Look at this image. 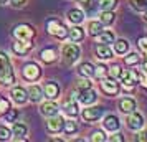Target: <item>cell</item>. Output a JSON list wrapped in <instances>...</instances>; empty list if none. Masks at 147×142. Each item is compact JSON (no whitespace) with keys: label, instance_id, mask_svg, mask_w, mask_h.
I'll use <instances>...</instances> for the list:
<instances>
[{"label":"cell","instance_id":"44dd1931","mask_svg":"<svg viewBox=\"0 0 147 142\" xmlns=\"http://www.w3.org/2000/svg\"><path fill=\"white\" fill-rule=\"evenodd\" d=\"M114 51L117 55H126L129 51V41L124 40V38L114 40Z\"/></svg>","mask_w":147,"mask_h":142},{"label":"cell","instance_id":"e0dca14e","mask_svg":"<svg viewBox=\"0 0 147 142\" xmlns=\"http://www.w3.org/2000/svg\"><path fill=\"white\" fill-rule=\"evenodd\" d=\"M32 48H33V43H32L30 40H18L13 45L15 53H18V55H25L27 51H30Z\"/></svg>","mask_w":147,"mask_h":142},{"label":"cell","instance_id":"9c48e42d","mask_svg":"<svg viewBox=\"0 0 147 142\" xmlns=\"http://www.w3.org/2000/svg\"><path fill=\"white\" fill-rule=\"evenodd\" d=\"M76 98H78V101H80L81 104L89 106V104H93V102L96 101L98 94H96V91H94L93 88H88V89H80V96H76Z\"/></svg>","mask_w":147,"mask_h":142},{"label":"cell","instance_id":"7a4b0ae2","mask_svg":"<svg viewBox=\"0 0 147 142\" xmlns=\"http://www.w3.org/2000/svg\"><path fill=\"white\" fill-rule=\"evenodd\" d=\"M126 124H127V129H131V131H134V132H139V131L144 129L146 121H144V116L140 114V112L132 111V112H129V117H127Z\"/></svg>","mask_w":147,"mask_h":142},{"label":"cell","instance_id":"60d3db41","mask_svg":"<svg viewBox=\"0 0 147 142\" xmlns=\"http://www.w3.org/2000/svg\"><path fill=\"white\" fill-rule=\"evenodd\" d=\"M15 117H17V111H13V109L10 111V109H8L7 114H5V119H7L8 122H12V121H15Z\"/></svg>","mask_w":147,"mask_h":142},{"label":"cell","instance_id":"8fae6325","mask_svg":"<svg viewBox=\"0 0 147 142\" xmlns=\"http://www.w3.org/2000/svg\"><path fill=\"white\" fill-rule=\"evenodd\" d=\"M121 81L124 84V88L126 89H132L136 84H137V79H136V75H134V69H126V71H122L121 73Z\"/></svg>","mask_w":147,"mask_h":142},{"label":"cell","instance_id":"4dcf8cb0","mask_svg":"<svg viewBox=\"0 0 147 142\" xmlns=\"http://www.w3.org/2000/svg\"><path fill=\"white\" fill-rule=\"evenodd\" d=\"M117 5V0H98V7L101 10H114Z\"/></svg>","mask_w":147,"mask_h":142},{"label":"cell","instance_id":"ab89813d","mask_svg":"<svg viewBox=\"0 0 147 142\" xmlns=\"http://www.w3.org/2000/svg\"><path fill=\"white\" fill-rule=\"evenodd\" d=\"M8 109H10V104L7 99H0V112H7Z\"/></svg>","mask_w":147,"mask_h":142},{"label":"cell","instance_id":"6da1fadb","mask_svg":"<svg viewBox=\"0 0 147 142\" xmlns=\"http://www.w3.org/2000/svg\"><path fill=\"white\" fill-rule=\"evenodd\" d=\"M0 81L3 84L15 83V75H13V69H12V65L8 61V56L5 53H2V51H0Z\"/></svg>","mask_w":147,"mask_h":142},{"label":"cell","instance_id":"5bb4252c","mask_svg":"<svg viewBox=\"0 0 147 142\" xmlns=\"http://www.w3.org/2000/svg\"><path fill=\"white\" fill-rule=\"evenodd\" d=\"M43 93H45V98H48V99H56V98L60 96V86L55 81H48L47 84H45Z\"/></svg>","mask_w":147,"mask_h":142},{"label":"cell","instance_id":"484cf974","mask_svg":"<svg viewBox=\"0 0 147 142\" xmlns=\"http://www.w3.org/2000/svg\"><path fill=\"white\" fill-rule=\"evenodd\" d=\"M98 40H99V43H102V45H109V43H114V33L113 32H109V30H102L99 35H98Z\"/></svg>","mask_w":147,"mask_h":142},{"label":"cell","instance_id":"d6a6232c","mask_svg":"<svg viewBox=\"0 0 147 142\" xmlns=\"http://www.w3.org/2000/svg\"><path fill=\"white\" fill-rule=\"evenodd\" d=\"M80 5L84 8L86 12L91 13V12H94V7L98 5V2H96V0H80Z\"/></svg>","mask_w":147,"mask_h":142},{"label":"cell","instance_id":"74e56055","mask_svg":"<svg viewBox=\"0 0 147 142\" xmlns=\"http://www.w3.org/2000/svg\"><path fill=\"white\" fill-rule=\"evenodd\" d=\"M10 135H12L10 129H7L5 126H0V141H7L10 139Z\"/></svg>","mask_w":147,"mask_h":142},{"label":"cell","instance_id":"7bdbcfd3","mask_svg":"<svg viewBox=\"0 0 147 142\" xmlns=\"http://www.w3.org/2000/svg\"><path fill=\"white\" fill-rule=\"evenodd\" d=\"M139 48L142 51H147V36H142L139 40Z\"/></svg>","mask_w":147,"mask_h":142},{"label":"cell","instance_id":"603a6c76","mask_svg":"<svg viewBox=\"0 0 147 142\" xmlns=\"http://www.w3.org/2000/svg\"><path fill=\"white\" fill-rule=\"evenodd\" d=\"M41 94H43V91H41L40 86L33 84V86H30V88H28V98H30L33 102H38V101H40L41 98H43Z\"/></svg>","mask_w":147,"mask_h":142},{"label":"cell","instance_id":"4fadbf2b","mask_svg":"<svg viewBox=\"0 0 147 142\" xmlns=\"http://www.w3.org/2000/svg\"><path fill=\"white\" fill-rule=\"evenodd\" d=\"M136 109H137V102H136L134 98H122L119 101V111L124 112V114H129Z\"/></svg>","mask_w":147,"mask_h":142},{"label":"cell","instance_id":"1f68e13d","mask_svg":"<svg viewBox=\"0 0 147 142\" xmlns=\"http://www.w3.org/2000/svg\"><path fill=\"white\" fill-rule=\"evenodd\" d=\"M131 7L136 12H144L147 8V0H131Z\"/></svg>","mask_w":147,"mask_h":142},{"label":"cell","instance_id":"ac0fdd59","mask_svg":"<svg viewBox=\"0 0 147 142\" xmlns=\"http://www.w3.org/2000/svg\"><path fill=\"white\" fill-rule=\"evenodd\" d=\"M10 96H12V99H13L15 102H18V104H23V102H27V99H28L27 91H25L23 88H18V86L12 89Z\"/></svg>","mask_w":147,"mask_h":142},{"label":"cell","instance_id":"83f0119b","mask_svg":"<svg viewBox=\"0 0 147 142\" xmlns=\"http://www.w3.org/2000/svg\"><path fill=\"white\" fill-rule=\"evenodd\" d=\"M40 58L45 61V63H53V61L56 60V53H55L53 48H45V50H41Z\"/></svg>","mask_w":147,"mask_h":142},{"label":"cell","instance_id":"d4e9b609","mask_svg":"<svg viewBox=\"0 0 147 142\" xmlns=\"http://www.w3.org/2000/svg\"><path fill=\"white\" fill-rule=\"evenodd\" d=\"M12 134H13V137H17V139H25V135H27V126L23 124V122H17L13 126V131H12Z\"/></svg>","mask_w":147,"mask_h":142},{"label":"cell","instance_id":"681fc988","mask_svg":"<svg viewBox=\"0 0 147 142\" xmlns=\"http://www.w3.org/2000/svg\"><path fill=\"white\" fill-rule=\"evenodd\" d=\"M144 53H146V61H147V51H144Z\"/></svg>","mask_w":147,"mask_h":142},{"label":"cell","instance_id":"7c38bea8","mask_svg":"<svg viewBox=\"0 0 147 142\" xmlns=\"http://www.w3.org/2000/svg\"><path fill=\"white\" fill-rule=\"evenodd\" d=\"M102 126H104V129L109 131V132H116V131L121 127V122H119V119H117V116L107 114V116H104V119H102Z\"/></svg>","mask_w":147,"mask_h":142},{"label":"cell","instance_id":"c3c4849f","mask_svg":"<svg viewBox=\"0 0 147 142\" xmlns=\"http://www.w3.org/2000/svg\"><path fill=\"white\" fill-rule=\"evenodd\" d=\"M2 3H5V0H0V5H2Z\"/></svg>","mask_w":147,"mask_h":142},{"label":"cell","instance_id":"30bf717a","mask_svg":"<svg viewBox=\"0 0 147 142\" xmlns=\"http://www.w3.org/2000/svg\"><path fill=\"white\" fill-rule=\"evenodd\" d=\"M63 126H65V119L60 117V116H51L50 117V121L47 122V129L51 132V134H56V132H60L63 131Z\"/></svg>","mask_w":147,"mask_h":142},{"label":"cell","instance_id":"f1b7e54d","mask_svg":"<svg viewBox=\"0 0 147 142\" xmlns=\"http://www.w3.org/2000/svg\"><path fill=\"white\" fill-rule=\"evenodd\" d=\"M102 32V23L101 22H89V25H88V33L91 35V36H98V35Z\"/></svg>","mask_w":147,"mask_h":142},{"label":"cell","instance_id":"836d02e7","mask_svg":"<svg viewBox=\"0 0 147 142\" xmlns=\"http://www.w3.org/2000/svg\"><path fill=\"white\" fill-rule=\"evenodd\" d=\"M124 61H126V65H129V66H131V65H137L140 61V55L139 53H129Z\"/></svg>","mask_w":147,"mask_h":142},{"label":"cell","instance_id":"277c9868","mask_svg":"<svg viewBox=\"0 0 147 142\" xmlns=\"http://www.w3.org/2000/svg\"><path fill=\"white\" fill-rule=\"evenodd\" d=\"M80 55H81V50L76 43H66V45L63 46V58H65V61L69 63V65L78 60Z\"/></svg>","mask_w":147,"mask_h":142},{"label":"cell","instance_id":"bcb514c9","mask_svg":"<svg viewBox=\"0 0 147 142\" xmlns=\"http://www.w3.org/2000/svg\"><path fill=\"white\" fill-rule=\"evenodd\" d=\"M142 13H144V20L147 22V8H146V10H144V12H142Z\"/></svg>","mask_w":147,"mask_h":142},{"label":"cell","instance_id":"3957f363","mask_svg":"<svg viewBox=\"0 0 147 142\" xmlns=\"http://www.w3.org/2000/svg\"><path fill=\"white\" fill-rule=\"evenodd\" d=\"M47 30L51 35L58 36V38H66V35H68V28L60 20H56V18H51V20L47 22Z\"/></svg>","mask_w":147,"mask_h":142},{"label":"cell","instance_id":"ba28073f","mask_svg":"<svg viewBox=\"0 0 147 142\" xmlns=\"http://www.w3.org/2000/svg\"><path fill=\"white\" fill-rule=\"evenodd\" d=\"M104 112V108H101V106H93V108H86L83 111V119L88 122H93V121H98L101 116Z\"/></svg>","mask_w":147,"mask_h":142},{"label":"cell","instance_id":"f6af8a7d","mask_svg":"<svg viewBox=\"0 0 147 142\" xmlns=\"http://www.w3.org/2000/svg\"><path fill=\"white\" fill-rule=\"evenodd\" d=\"M10 2H12L13 5H22V3H23L25 0H10Z\"/></svg>","mask_w":147,"mask_h":142},{"label":"cell","instance_id":"d6986e66","mask_svg":"<svg viewBox=\"0 0 147 142\" xmlns=\"http://www.w3.org/2000/svg\"><path fill=\"white\" fill-rule=\"evenodd\" d=\"M68 20L74 23V25H80L81 22L84 20V13H83V10L80 8H71L69 12H68Z\"/></svg>","mask_w":147,"mask_h":142},{"label":"cell","instance_id":"9a60e30c","mask_svg":"<svg viewBox=\"0 0 147 142\" xmlns=\"http://www.w3.org/2000/svg\"><path fill=\"white\" fill-rule=\"evenodd\" d=\"M58 111H60V108H58V104H56V102H53V99H50L48 102L41 104V114L48 116V117L56 116V114H58Z\"/></svg>","mask_w":147,"mask_h":142},{"label":"cell","instance_id":"7402d4cb","mask_svg":"<svg viewBox=\"0 0 147 142\" xmlns=\"http://www.w3.org/2000/svg\"><path fill=\"white\" fill-rule=\"evenodd\" d=\"M68 36H69V40L71 41H81L83 38H84V30L81 27H73L69 28V32H68Z\"/></svg>","mask_w":147,"mask_h":142},{"label":"cell","instance_id":"e575fe53","mask_svg":"<svg viewBox=\"0 0 147 142\" xmlns=\"http://www.w3.org/2000/svg\"><path fill=\"white\" fill-rule=\"evenodd\" d=\"M121 73H122V69H121V66L119 65H113L111 68H107V75L111 76V78H119L121 76Z\"/></svg>","mask_w":147,"mask_h":142},{"label":"cell","instance_id":"52a82bcc","mask_svg":"<svg viewBox=\"0 0 147 142\" xmlns=\"http://www.w3.org/2000/svg\"><path fill=\"white\" fill-rule=\"evenodd\" d=\"M13 35L18 40H32L35 36V30L30 25L23 23V25H18V27L13 28Z\"/></svg>","mask_w":147,"mask_h":142},{"label":"cell","instance_id":"cb8c5ba5","mask_svg":"<svg viewBox=\"0 0 147 142\" xmlns=\"http://www.w3.org/2000/svg\"><path fill=\"white\" fill-rule=\"evenodd\" d=\"M78 73L84 78H91V76H94V66L91 63H81L78 68Z\"/></svg>","mask_w":147,"mask_h":142},{"label":"cell","instance_id":"8d00e7d4","mask_svg":"<svg viewBox=\"0 0 147 142\" xmlns=\"http://www.w3.org/2000/svg\"><path fill=\"white\" fill-rule=\"evenodd\" d=\"M94 75L98 76V78H104L107 75V68L104 65H98V66L94 68Z\"/></svg>","mask_w":147,"mask_h":142},{"label":"cell","instance_id":"ffe728a7","mask_svg":"<svg viewBox=\"0 0 147 142\" xmlns=\"http://www.w3.org/2000/svg\"><path fill=\"white\" fill-rule=\"evenodd\" d=\"M65 112H66V116H69V117H76V116L80 114V111H78V102L74 101V98H71L69 101L65 102V109H63Z\"/></svg>","mask_w":147,"mask_h":142},{"label":"cell","instance_id":"d590c367","mask_svg":"<svg viewBox=\"0 0 147 142\" xmlns=\"http://www.w3.org/2000/svg\"><path fill=\"white\" fill-rule=\"evenodd\" d=\"M107 137L104 135V132L102 131H94L93 134H91V141H94V142H104Z\"/></svg>","mask_w":147,"mask_h":142},{"label":"cell","instance_id":"ee69618b","mask_svg":"<svg viewBox=\"0 0 147 142\" xmlns=\"http://www.w3.org/2000/svg\"><path fill=\"white\" fill-rule=\"evenodd\" d=\"M139 132H140V131H139ZM137 139H139V141H147V131H142V132L137 135Z\"/></svg>","mask_w":147,"mask_h":142},{"label":"cell","instance_id":"7dc6e473","mask_svg":"<svg viewBox=\"0 0 147 142\" xmlns=\"http://www.w3.org/2000/svg\"><path fill=\"white\" fill-rule=\"evenodd\" d=\"M142 86H144V88H146V89H147V78H146V81L142 83Z\"/></svg>","mask_w":147,"mask_h":142},{"label":"cell","instance_id":"5b68a950","mask_svg":"<svg viewBox=\"0 0 147 142\" xmlns=\"http://www.w3.org/2000/svg\"><path fill=\"white\" fill-rule=\"evenodd\" d=\"M22 75H23V78L28 79V81H36L41 75V69H40V66L35 65V63H27V65L23 66V69H22Z\"/></svg>","mask_w":147,"mask_h":142},{"label":"cell","instance_id":"8992f818","mask_svg":"<svg viewBox=\"0 0 147 142\" xmlns=\"http://www.w3.org/2000/svg\"><path fill=\"white\" fill-rule=\"evenodd\" d=\"M101 89H102L107 96H117L119 91H121V86L114 78L109 76L107 79H102V81H101Z\"/></svg>","mask_w":147,"mask_h":142},{"label":"cell","instance_id":"f546056e","mask_svg":"<svg viewBox=\"0 0 147 142\" xmlns=\"http://www.w3.org/2000/svg\"><path fill=\"white\" fill-rule=\"evenodd\" d=\"M78 122L76 121H66L65 122V126H63V131H65V134L66 135H73L78 132Z\"/></svg>","mask_w":147,"mask_h":142},{"label":"cell","instance_id":"4316f807","mask_svg":"<svg viewBox=\"0 0 147 142\" xmlns=\"http://www.w3.org/2000/svg\"><path fill=\"white\" fill-rule=\"evenodd\" d=\"M114 20H116V15L113 10H102V13L99 17V22L102 25H111V23H114Z\"/></svg>","mask_w":147,"mask_h":142},{"label":"cell","instance_id":"2e32d148","mask_svg":"<svg viewBox=\"0 0 147 142\" xmlns=\"http://www.w3.org/2000/svg\"><path fill=\"white\" fill-rule=\"evenodd\" d=\"M96 56H98L99 60H111V58H113V50H111L109 45L99 43V45L96 46Z\"/></svg>","mask_w":147,"mask_h":142},{"label":"cell","instance_id":"f35d334b","mask_svg":"<svg viewBox=\"0 0 147 142\" xmlns=\"http://www.w3.org/2000/svg\"><path fill=\"white\" fill-rule=\"evenodd\" d=\"M88 88H91V81L88 78H84V79H81L78 83V89H88Z\"/></svg>","mask_w":147,"mask_h":142},{"label":"cell","instance_id":"b9f144b4","mask_svg":"<svg viewBox=\"0 0 147 142\" xmlns=\"http://www.w3.org/2000/svg\"><path fill=\"white\" fill-rule=\"evenodd\" d=\"M109 141H113V142H122V141H124V135L119 134V132H116L114 135H111V137H109Z\"/></svg>","mask_w":147,"mask_h":142}]
</instances>
